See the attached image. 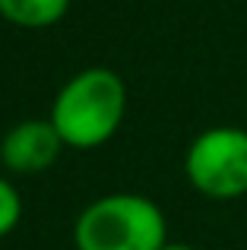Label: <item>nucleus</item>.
Returning <instances> with one entry per match:
<instances>
[{
  "instance_id": "f257e3e1",
  "label": "nucleus",
  "mask_w": 247,
  "mask_h": 250,
  "mask_svg": "<svg viewBox=\"0 0 247 250\" xmlns=\"http://www.w3.org/2000/svg\"><path fill=\"white\" fill-rule=\"evenodd\" d=\"M127 114V85L114 70L89 67L70 76L51 104L54 130L67 149H99L121 130Z\"/></svg>"
},
{
  "instance_id": "f03ea898",
  "label": "nucleus",
  "mask_w": 247,
  "mask_h": 250,
  "mask_svg": "<svg viewBox=\"0 0 247 250\" xmlns=\"http://www.w3.org/2000/svg\"><path fill=\"white\" fill-rule=\"evenodd\" d=\"M165 244V212L143 193L99 196L73 222L76 250H162Z\"/></svg>"
},
{
  "instance_id": "7ed1b4c3",
  "label": "nucleus",
  "mask_w": 247,
  "mask_h": 250,
  "mask_svg": "<svg viewBox=\"0 0 247 250\" xmlns=\"http://www.w3.org/2000/svg\"><path fill=\"white\" fill-rule=\"evenodd\" d=\"M184 174L209 200H238L247 193V130L209 127L190 143Z\"/></svg>"
},
{
  "instance_id": "20e7f679",
  "label": "nucleus",
  "mask_w": 247,
  "mask_h": 250,
  "mask_svg": "<svg viewBox=\"0 0 247 250\" xmlns=\"http://www.w3.org/2000/svg\"><path fill=\"white\" fill-rule=\"evenodd\" d=\"M63 140L51 121H19L0 140V165L10 174H44L63 152Z\"/></svg>"
},
{
  "instance_id": "39448f33",
  "label": "nucleus",
  "mask_w": 247,
  "mask_h": 250,
  "mask_svg": "<svg viewBox=\"0 0 247 250\" xmlns=\"http://www.w3.org/2000/svg\"><path fill=\"white\" fill-rule=\"evenodd\" d=\"M70 0H0V16L19 29H48L61 22Z\"/></svg>"
},
{
  "instance_id": "423d86ee",
  "label": "nucleus",
  "mask_w": 247,
  "mask_h": 250,
  "mask_svg": "<svg viewBox=\"0 0 247 250\" xmlns=\"http://www.w3.org/2000/svg\"><path fill=\"white\" fill-rule=\"evenodd\" d=\"M22 219V196L6 177H0V238L13 231Z\"/></svg>"
},
{
  "instance_id": "0eeeda50",
  "label": "nucleus",
  "mask_w": 247,
  "mask_h": 250,
  "mask_svg": "<svg viewBox=\"0 0 247 250\" xmlns=\"http://www.w3.org/2000/svg\"><path fill=\"white\" fill-rule=\"evenodd\" d=\"M162 250H197V247H190V244H174V241H168Z\"/></svg>"
}]
</instances>
